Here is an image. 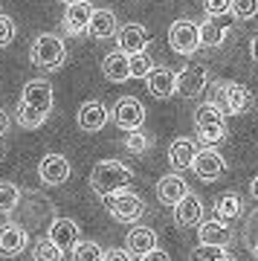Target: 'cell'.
Returning a JSON list of instances; mask_svg holds the SVG:
<instances>
[{"mask_svg":"<svg viewBox=\"0 0 258 261\" xmlns=\"http://www.w3.org/2000/svg\"><path fill=\"white\" fill-rule=\"evenodd\" d=\"M131 183H134V171L119 160H101L90 171V189L101 197L122 192V189H131Z\"/></svg>","mask_w":258,"mask_h":261,"instance_id":"cell-1","label":"cell"},{"mask_svg":"<svg viewBox=\"0 0 258 261\" xmlns=\"http://www.w3.org/2000/svg\"><path fill=\"white\" fill-rule=\"evenodd\" d=\"M194 134L203 145H218V142L226 140V113L218 108V105L209 99V102H200L194 108Z\"/></svg>","mask_w":258,"mask_h":261,"instance_id":"cell-2","label":"cell"},{"mask_svg":"<svg viewBox=\"0 0 258 261\" xmlns=\"http://www.w3.org/2000/svg\"><path fill=\"white\" fill-rule=\"evenodd\" d=\"M29 61L38 70H46V73L61 70L67 61V47H64V41H61V35H56V32H41L32 41V47H29Z\"/></svg>","mask_w":258,"mask_h":261,"instance_id":"cell-3","label":"cell"},{"mask_svg":"<svg viewBox=\"0 0 258 261\" xmlns=\"http://www.w3.org/2000/svg\"><path fill=\"white\" fill-rule=\"evenodd\" d=\"M215 99L212 102L221 108L226 116H241V113H247L252 105H255V96H252V90L249 87H244L241 82H226V79H221V82H215Z\"/></svg>","mask_w":258,"mask_h":261,"instance_id":"cell-4","label":"cell"},{"mask_svg":"<svg viewBox=\"0 0 258 261\" xmlns=\"http://www.w3.org/2000/svg\"><path fill=\"white\" fill-rule=\"evenodd\" d=\"M101 200H105L108 215H111L113 221H119V224H137L139 218L145 215V200H142L137 192H131V189L105 195Z\"/></svg>","mask_w":258,"mask_h":261,"instance_id":"cell-5","label":"cell"},{"mask_svg":"<svg viewBox=\"0 0 258 261\" xmlns=\"http://www.w3.org/2000/svg\"><path fill=\"white\" fill-rule=\"evenodd\" d=\"M168 47L177 56H194L200 49V27L194 20H174L168 27Z\"/></svg>","mask_w":258,"mask_h":261,"instance_id":"cell-6","label":"cell"},{"mask_svg":"<svg viewBox=\"0 0 258 261\" xmlns=\"http://www.w3.org/2000/svg\"><path fill=\"white\" fill-rule=\"evenodd\" d=\"M212 75L206 70V64H186L177 73V93L183 99H200V93L209 87Z\"/></svg>","mask_w":258,"mask_h":261,"instance_id":"cell-7","label":"cell"},{"mask_svg":"<svg viewBox=\"0 0 258 261\" xmlns=\"http://www.w3.org/2000/svg\"><path fill=\"white\" fill-rule=\"evenodd\" d=\"M111 119L119 125L122 130H137L145 125V105L139 102L137 96H122L119 102L113 105Z\"/></svg>","mask_w":258,"mask_h":261,"instance_id":"cell-8","label":"cell"},{"mask_svg":"<svg viewBox=\"0 0 258 261\" xmlns=\"http://www.w3.org/2000/svg\"><path fill=\"white\" fill-rule=\"evenodd\" d=\"M192 171L203 183H215L226 171V160L221 157V151H215V145H206V148L197 151V157L192 163Z\"/></svg>","mask_w":258,"mask_h":261,"instance_id":"cell-9","label":"cell"},{"mask_svg":"<svg viewBox=\"0 0 258 261\" xmlns=\"http://www.w3.org/2000/svg\"><path fill=\"white\" fill-rule=\"evenodd\" d=\"M70 171L73 168H70V160L64 154H46L38 163V177L44 186H64L70 180Z\"/></svg>","mask_w":258,"mask_h":261,"instance_id":"cell-10","label":"cell"},{"mask_svg":"<svg viewBox=\"0 0 258 261\" xmlns=\"http://www.w3.org/2000/svg\"><path fill=\"white\" fill-rule=\"evenodd\" d=\"M20 102L32 105V108H38V111H44V113H49V111H53V102H56L53 84L46 82V79H29V82L23 84Z\"/></svg>","mask_w":258,"mask_h":261,"instance_id":"cell-11","label":"cell"},{"mask_svg":"<svg viewBox=\"0 0 258 261\" xmlns=\"http://www.w3.org/2000/svg\"><path fill=\"white\" fill-rule=\"evenodd\" d=\"M116 44L125 56H134V53H145L148 44H151V35L142 23H125L116 32Z\"/></svg>","mask_w":258,"mask_h":261,"instance_id":"cell-12","label":"cell"},{"mask_svg":"<svg viewBox=\"0 0 258 261\" xmlns=\"http://www.w3.org/2000/svg\"><path fill=\"white\" fill-rule=\"evenodd\" d=\"M145 90L154 99H171L177 93V73L168 67H154L145 75Z\"/></svg>","mask_w":258,"mask_h":261,"instance_id":"cell-13","label":"cell"},{"mask_svg":"<svg viewBox=\"0 0 258 261\" xmlns=\"http://www.w3.org/2000/svg\"><path fill=\"white\" fill-rule=\"evenodd\" d=\"M171 209H174V224L183 226V229L197 226L203 221V212H206V209H203V200L194 195V192H189L186 197H180Z\"/></svg>","mask_w":258,"mask_h":261,"instance_id":"cell-14","label":"cell"},{"mask_svg":"<svg viewBox=\"0 0 258 261\" xmlns=\"http://www.w3.org/2000/svg\"><path fill=\"white\" fill-rule=\"evenodd\" d=\"M232 32V18L229 15H218V18H209L200 23V47H221L223 41L229 38Z\"/></svg>","mask_w":258,"mask_h":261,"instance_id":"cell-15","label":"cell"},{"mask_svg":"<svg viewBox=\"0 0 258 261\" xmlns=\"http://www.w3.org/2000/svg\"><path fill=\"white\" fill-rule=\"evenodd\" d=\"M29 244V235L27 229L20 224H3L0 226V255L3 258H15V255H20V252L27 250Z\"/></svg>","mask_w":258,"mask_h":261,"instance_id":"cell-16","label":"cell"},{"mask_svg":"<svg viewBox=\"0 0 258 261\" xmlns=\"http://www.w3.org/2000/svg\"><path fill=\"white\" fill-rule=\"evenodd\" d=\"M75 122H79V128H82L84 134H99V130L108 125V108H105L99 99H90V102H84L82 108H79Z\"/></svg>","mask_w":258,"mask_h":261,"instance_id":"cell-17","label":"cell"},{"mask_svg":"<svg viewBox=\"0 0 258 261\" xmlns=\"http://www.w3.org/2000/svg\"><path fill=\"white\" fill-rule=\"evenodd\" d=\"M46 238L67 252L75 247V241L82 238V232H79V224H75L73 218H53V224L46 229Z\"/></svg>","mask_w":258,"mask_h":261,"instance_id":"cell-18","label":"cell"},{"mask_svg":"<svg viewBox=\"0 0 258 261\" xmlns=\"http://www.w3.org/2000/svg\"><path fill=\"white\" fill-rule=\"evenodd\" d=\"M119 32V20L111 9H93L90 15V23H87V35L93 41H108Z\"/></svg>","mask_w":258,"mask_h":261,"instance_id":"cell-19","label":"cell"},{"mask_svg":"<svg viewBox=\"0 0 258 261\" xmlns=\"http://www.w3.org/2000/svg\"><path fill=\"white\" fill-rule=\"evenodd\" d=\"M93 6L87 0H79V3H70L64 12V32L67 35H84L87 32V23H90Z\"/></svg>","mask_w":258,"mask_h":261,"instance_id":"cell-20","label":"cell"},{"mask_svg":"<svg viewBox=\"0 0 258 261\" xmlns=\"http://www.w3.org/2000/svg\"><path fill=\"white\" fill-rule=\"evenodd\" d=\"M197 241L212 244V247H226V244L232 241V229H229V224H223L221 218H215V221H200V224H197Z\"/></svg>","mask_w":258,"mask_h":261,"instance_id":"cell-21","label":"cell"},{"mask_svg":"<svg viewBox=\"0 0 258 261\" xmlns=\"http://www.w3.org/2000/svg\"><path fill=\"white\" fill-rule=\"evenodd\" d=\"M186 195H189V186H186V180L180 177V171L160 177V183H157V200L163 206H174L177 200L186 197Z\"/></svg>","mask_w":258,"mask_h":261,"instance_id":"cell-22","label":"cell"},{"mask_svg":"<svg viewBox=\"0 0 258 261\" xmlns=\"http://www.w3.org/2000/svg\"><path fill=\"white\" fill-rule=\"evenodd\" d=\"M194 157H197V145H194V140L180 137V140H174L171 145H168V163H171L174 171H186V168H192Z\"/></svg>","mask_w":258,"mask_h":261,"instance_id":"cell-23","label":"cell"},{"mask_svg":"<svg viewBox=\"0 0 258 261\" xmlns=\"http://www.w3.org/2000/svg\"><path fill=\"white\" fill-rule=\"evenodd\" d=\"M154 247H157V232L151 226H131V232L125 235V250L131 255H145Z\"/></svg>","mask_w":258,"mask_h":261,"instance_id":"cell-24","label":"cell"},{"mask_svg":"<svg viewBox=\"0 0 258 261\" xmlns=\"http://www.w3.org/2000/svg\"><path fill=\"white\" fill-rule=\"evenodd\" d=\"M101 73H105V79L108 82H128L131 79V64H128V56L122 53V49H116V53H108L105 56V61H101Z\"/></svg>","mask_w":258,"mask_h":261,"instance_id":"cell-25","label":"cell"},{"mask_svg":"<svg viewBox=\"0 0 258 261\" xmlns=\"http://www.w3.org/2000/svg\"><path fill=\"white\" fill-rule=\"evenodd\" d=\"M241 212H244V203H241L238 192H223V195L215 200V215L221 218L223 224H229V221L241 218Z\"/></svg>","mask_w":258,"mask_h":261,"instance_id":"cell-26","label":"cell"},{"mask_svg":"<svg viewBox=\"0 0 258 261\" xmlns=\"http://www.w3.org/2000/svg\"><path fill=\"white\" fill-rule=\"evenodd\" d=\"M46 116H49V113H44V111H38V108H32V105L20 102L18 113H15V122H18L20 128L32 130V128H41V125L46 122Z\"/></svg>","mask_w":258,"mask_h":261,"instance_id":"cell-27","label":"cell"},{"mask_svg":"<svg viewBox=\"0 0 258 261\" xmlns=\"http://www.w3.org/2000/svg\"><path fill=\"white\" fill-rule=\"evenodd\" d=\"M32 261H64V250L49 238H38L32 244Z\"/></svg>","mask_w":258,"mask_h":261,"instance_id":"cell-28","label":"cell"},{"mask_svg":"<svg viewBox=\"0 0 258 261\" xmlns=\"http://www.w3.org/2000/svg\"><path fill=\"white\" fill-rule=\"evenodd\" d=\"M192 261H235L226 247H212V244H197L192 250Z\"/></svg>","mask_w":258,"mask_h":261,"instance_id":"cell-29","label":"cell"},{"mask_svg":"<svg viewBox=\"0 0 258 261\" xmlns=\"http://www.w3.org/2000/svg\"><path fill=\"white\" fill-rule=\"evenodd\" d=\"M70 252H73V261H101L105 258V250L96 241H87V238H79Z\"/></svg>","mask_w":258,"mask_h":261,"instance_id":"cell-30","label":"cell"},{"mask_svg":"<svg viewBox=\"0 0 258 261\" xmlns=\"http://www.w3.org/2000/svg\"><path fill=\"white\" fill-rule=\"evenodd\" d=\"M20 206V189L15 183H0V215H12Z\"/></svg>","mask_w":258,"mask_h":261,"instance_id":"cell-31","label":"cell"},{"mask_svg":"<svg viewBox=\"0 0 258 261\" xmlns=\"http://www.w3.org/2000/svg\"><path fill=\"white\" fill-rule=\"evenodd\" d=\"M128 64H131V79H145L154 70V58L148 53H134V56H128Z\"/></svg>","mask_w":258,"mask_h":261,"instance_id":"cell-32","label":"cell"},{"mask_svg":"<svg viewBox=\"0 0 258 261\" xmlns=\"http://www.w3.org/2000/svg\"><path fill=\"white\" fill-rule=\"evenodd\" d=\"M125 148H128L131 154H145V151L151 148V137H148L142 128L128 130V137H125Z\"/></svg>","mask_w":258,"mask_h":261,"instance_id":"cell-33","label":"cell"},{"mask_svg":"<svg viewBox=\"0 0 258 261\" xmlns=\"http://www.w3.org/2000/svg\"><path fill=\"white\" fill-rule=\"evenodd\" d=\"M232 18L238 20H252L258 15V0H232Z\"/></svg>","mask_w":258,"mask_h":261,"instance_id":"cell-34","label":"cell"},{"mask_svg":"<svg viewBox=\"0 0 258 261\" xmlns=\"http://www.w3.org/2000/svg\"><path fill=\"white\" fill-rule=\"evenodd\" d=\"M15 20L9 18V15H0V49L3 47H9L12 41H15Z\"/></svg>","mask_w":258,"mask_h":261,"instance_id":"cell-35","label":"cell"},{"mask_svg":"<svg viewBox=\"0 0 258 261\" xmlns=\"http://www.w3.org/2000/svg\"><path fill=\"white\" fill-rule=\"evenodd\" d=\"M232 0H203V12L206 15H212V18H218V15H232Z\"/></svg>","mask_w":258,"mask_h":261,"instance_id":"cell-36","label":"cell"},{"mask_svg":"<svg viewBox=\"0 0 258 261\" xmlns=\"http://www.w3.org/2000/svg\"><path fill=\"white\" fill-rule=\"evenodd\" d=\"M139 261H171V255H168L166 250H160V247H154V250H148L145 255H139Z\"/></svg>","mask_w":258,"mask_h":261,"instance_id":"cell-37","label":"cell"},{"mask_svg":"<svg viewBox=\"0 0 258 261\" xmlns=\"http://www.w3.org/2000/svg\"><path fill=\"white\" fill-rule=\"evenodd\" d=\"M101 261H134V255L128 250H108Z\"/></svg>","mask_w":258,"mask_h":261,"instance_id":"cell-38","label":"cell"},{"mask_svg":"<svg viewBox=\"0 0 258 261\" xmlns=\"http://www.w3.org/2000/svg\"><path fill=\"white\" fill-rule=\"evenodd\" d=\"M9 125H12L9 113H6V111H3V108H0V137H3V134H6V130H9Z\"/></svg>","mask_w":258,"mask_h":261,"instance_id":"cell-39","label":"cell"},{"mask_svg":"<svg viewBox=\"0 0 258 261\" xmlns=\"http://www.w3.org/2000/svg\"><path fill=\"white\" fill-rule=\"evenodd\" d=\"M249 56H252V61L258 64V35L252 38V41H249Z\"/></svg>","mask_w":258,"mask_h":261,"instance_id":"cell-40","label":"cell"},{"mask_svg":"<svg viewBox=\"0 0 258 261\" xmlns=\"http://www.w3.org/2000/svg\"><path fill=\"white\" fill-rule=\"evenodd\" d=\"M249 195H252V200H258V174L252 177V183H249Z\"/></svg>","mask_w":258,"mask_h":261,"instance_id":"cell-41","label":"cell"},{"mask_svg":"<svg viewBox=\"0 0 258 261\" xmlns=\"http://www.w3.org/2000/svg\"><path fill=\"white\" fill-rule=\"evenodd\" d=\"M252 255H255V261H258V241H255V247H252Z\"/></svg>","mask_w":258,"mask_h":261,"instance_id":"cell-42","label":"cell"},{"mask_svg":"<svg viewBox=\"0 0 258 261\" xmlns=\"http://www.w3.org/2000/svg\"><path fill=\"white\" fill-rule=\"evenodd\" d=\"M61 3H67V6H70V3H79V0H61Z\"/></svg>","mask_w":258,"mask_h":261,"instance_id":"cell-43","label":"cell"}]
</instances>
